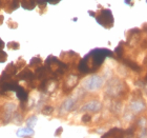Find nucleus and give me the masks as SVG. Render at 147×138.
I'll return each mask as SVG.
<instances>
[{"instance_id": "cd10ccee", "label": "nucleus", "mask_w": 147, "mask_h": 138, "mask_svg": "<svg viewBox=\"0 0 147 138\" xmlns=\"http://www.w3.org/2000/svg\"><path fill=\"white\" fill-rule=\"evenodd\" d=\"M146 131H147V128H146Z\"/></svg>"}, {"instance_id": "4be33fe9", "label": "nucleus", "mask_w": 147, "mask_h": 138, "mask_svg": "<svg viewBox=\"0 0 147 138\" xmlns=\"http://www.w3.org/2000/svg\"><path fill=\"white\" fill-rule=\"evenodd\" d=\"M62 133H63V128H62V126H59V128H57L55 133H54V136H55V137H60V136L62 135Z\"/></svg>"}, {"instance_id": "f8f14e48", "label": "nucleus", "mask_w": 147, "mask_h": 138, "mask_svg": "<svg viewBox=\"0 0 147 138\" xmlns=\"http://www.w3.org/2000/svg\"><path fill=\"white\" fill-rule=\"evenodd\" d=\"M16 93H17V97H18V99L21 102H25L26 100H28V93H26V91H25L22 86H18V88H17V90H16Z\"/></svg>"}, {"instance_id": "5701e85b", "label": "nucleus", "mask_w": 147, "mask_h": 138, "mask_svg": "<svg viewBox=\"0 0 147 138\" xmlns=\"http://www.w3.org/2000/svg\"><path fill=\"white\" fill-rule=\"evenodd\" d=\"M7 25H9L11 29H17V27H18V24H17L16 22L13 21V20H9V23H7Z\"/></svg>"}, {"instance_id": "ddd939ff", "label": "nucleus", "mask_w": 147, "mask_h": 138, "mask_svg": "<svg viewBox=\"0 0 147 138\" xmlns=\"http://www.w3.org/2000/svg\"><path fill=\"white\" fill-rule=\"evenodd\" d=\"M23 121H24V117H23V114L16 111L15 113L13 114L12 122L15 123V124H21Z\"/></svg>"}, {"instance_id": "4468645a", "label": "nucleus", "mask_w": 147, "mask_h": 138, "mask_svg": "<svg viewBox=\"0 0 147 138\" xmlns=\"http://www.w3.org/2000/svg\"><path fill=\"white\" fill-rule=\"evenodd\" d=\"M40 112H41L43 115H45V116H51V115H53L54 112H55V107H53V105H51V104H45V105H43V107H41Z\"/></svg>"}, {"instance_id": "423d86ee", "label": "nucleus", "mask_w": 147, "mask_h": 138, "mask_svg": "<svg viewBox=\"0 0 147 138\" xmlns=\"http://www.w3.org/2000/svg\"><path fill=\"white\" fill-rule=\"evenodd\" d=\"M77 101H78V98L74 97V96H71V97H67L66 99H64V101L62 102L61 105H60V114H66L73 112L77 107Z\"/></svg>"}, {"instance_id": "7ed1b4c3", "label": "nucleus", "mask_w": 147, "mask_h": 138, "mask_svg": "<svg viewBox=\"0 0 147 138\" xmlns=\"http://www.w3.org/2000/svg\"><path fill=\"white\" fill-rule=\"evenodd\" d=\"M126 109L136 116H140L146 113L147 103L142 96H134L129 99Z\"/></svg>"}, {"instance_id": "9b49d317", "label": "nucleus", "mask_w": 147, "mask_h": 138, "mask_svg": "<svg viewBox=\"0 0 147 138\" xmlns=\"http://www.w3.org/2000/svg\"><path fill=\"white\" fill-rule=\"evenodd\" d=\"M18 71H19V69L17 68V65H16L15 63H9L3 72H4L5 74H7L9 76L13 77V76H16V75H17Z\"/></svg>"}, {"instance_id": "aec40b11", "label": "nucleus", "mask_w": 147, "mask_h": 138, "mask_svg": "<svg viewBox=\"0 0 147 138\" xmlns=\"http://www.w3.org/2000/svg\"><path fill=\"white\" fill-rule=\"evenodd\" d=\"M7 48H9V50H13V51H17V50L20 49V44H19V42H17V41H9V42L7 43Z\"/></svg>"}, {"instance_id": "bb28decb", "label": "nucleus", "mask_w": 147, "mask_h": 138, "mask_svg": "<svg viewBox=\"0 0 147 138\" xmlns=\"http://www.w3.org/2000/svg\"><path fill=\"white\" fill-rule=\"evenodd\" d=\"M145 114H146V115H147V110H146V113H145Z\"/></svg>"}, {"instance_id": "0eeeda50", "label": "nucleus", "mask_w": 147, "mask_h": 138, "mask_svg": "<svg viewBox=\"0 0 147 138\" xmlns=\"http://www.w3.org/2000/svg\"><path fill=\"white\" fill-rule=\"evenodd\" d=\"M79 82V76L76 75V74H69L65 80L63 81V91H67V92H71L73 91L75 88L77 86Z\"/></svg>"}, {"instance_id": "412c9836", "label": "nucleus", "mask_w": 147, "mask_h": 138, "mask_svg": "<svg viewBox=\"0 0 147 138\" xmlns=\"http://www.w3.org/2000/svg\"><path fill=\"white\" fill-rule=\"evenodd\" d=\"M7 60V54H6L4 51H0V63H2V62H5Z\"/></svg>"}, {"instance_id": "f03ea898", "label": "nucleus", "mask_w": 147, "mask_h": 138, "mask_svg": "<svg viewBox=\"0 0 147 138\" xmlns=\"http://www.w3.org/2000/svg\"><path fill=\"white\" fill-rule=\"evenodd\" d=\"M106 78L100 74H92L82 81V89L85 92H98L105 86Z\"/></svg>"}, {"instance_id": "6ab92c4d", "label": "nucleus", "mask_w": 147, "mask_h": 138, "mask_svg": "<svg viewBox=\"0 0 147 138\" xmlns=\"http://www.w3.org/2000/svg\"><path fill=\"white\" fill-rule=\"evenodd\" d=\"M136 138H147V131L146 129L143 130H136L135 131Z\"/></svg>"}, {"instance_id": "9d476101", "label": "nucleus", "mask_w": 147, "mask_h": 138, "mask_svg": "<svg viewBox=\"0 0 147 138\" xmlns=\"http://www.w3.org/2000/svg\"><path fill=\"white\" fill-rule=\"evenodd\" d=\"M35 134L34 129L32 128H28V126H24V128H20L18 129V131L16 132V135L20 138L23 137H28V136H33Z\"/></svg>"}, {"instance_id": "393cba45", "label": "nucleus", "mask_w": 147, "mask_h": 138, "mask_svg": "<svg viewBox=\"0 0 147 138\" xmlns=\"http://www.w3.org/2000/svg\"><path fill=\"white\" fill-rule=\"evenodd\" d=\"M3 19H4V18H3V16L0 15V24H2V23H3Z\"/></svg>"}, {"instance_id": "b1692460", "label": "nucleus", "mask_w": 147, "mask_h": 138, "mask_svg": "<svg viewBox=\"0 0 147 138\" xmlns=\"http://www.w3.org/2000/svg\"><path fill=\"white\" fill-rule=\"evenodd\" d=\"M4 46H5V43L3 42L2 39H0V51H1V50H2L3 48H4Z\"/></svg>"}, {"instance_id": "f3484780", "label": "nucleus", "mask_w": 147, "mask_h": 138, "mask_svg": "<svg viewBox=\"0 0 147 138\" xmlns=\"http://www.w3.org/2000/svg\"><path fill=\"white\" fill-rule=\"evenodd\" d=\"M41 65H42V59L40 58V57H38V56L34 57V58L30 61V67H31V68L38 69L39 67H41Z\"/></svg>"}, {"instance_id": "1a4fd4ad", "label": "nucleus", "mask_w": 147, "mask_h": 138, "mask_svg": "<svg viewBox=\"0 0 147 138\" xmlns=\"http://www.w3.org/2000/svg\"><path fill=\"white\" fill-rule=\"evenodd\" d=\"M124 134V130L120 128H111L107 130V132L104 133L101 138H122Z\"/></svg>"}, {"instance_id": "2eb2a0df", "label": "nucleus", "mask_w": 147, "mask_h": 138, "mask_svg": "<svg viewBox=\"0 0 147 138\" xmlns=\"http://www.w3.org/2000/svg\"><path fill=\"white\" fill-rule=\"evenodd\" d=\"M37 120H38V117L36 115H31V116H28L26 119H25V123H26V126L28 128H32V129H34V126L37 124Z\"/></svg>"}, {"instance_id": "f257e3e1", "label": "nucleus", "mask_w": 147, "mask_h": 138, "mask_svg": "<svg viewBox=\"0 0 147 138\" xmlns=\"http://www.w3.org/2000/svg\"><path fill=\"white\" fill-rule=\"evenodd\" d=\"M105 95L111 99H121L125 98L128 95V86L124 80L120 77L111 76L106 81L104 86Z\"/></svg>"}, {"instance_id": "a211bd4d", "label": "nucleus", "mask_w": 147, "mask_h": 138, "mask_svg": "<svg viewBox=\"0 0 147 138\" xmlns=\"http://www.w3.org/2000/svg\"><path fill=\"white\" fill-rule=\"evenodd\" d=\"M81 122L84 124H88V123L92 122V115L88 113H83L81 116Z\"/></svg>"}, {"instance_id": "6e6552de", "label": "nucleus", "mask_w": 147, "mask_h": 138, "mask_svg": "<svg viewBox=\"0 0 147 138\" xmlns=\"http://www.w3.org/2000/svg\"><path fill=\"white\" fill-rule=\"evenodd\" d=\"M131 126L134 128V130H143L147 128V115H140V116H137L135 122L132 123Z\"/></svg>"}, {"instance_id": "39448f33", "label": "nucleus", "mask_w": 147, "mask_h": 138, "mask_svg": "<svg viewBox=\"0 0 147 138\" xmlns=\"http://www.w3.org/2000/svg\"><path fill=\"white\" fill-rule=\"evenodd\" d=\"M96 19L102 27L106 29H110L113 25V17L109 10H102L100 12H97Z\"/></svg>"}, {"instance_id": "dca6fc26", "label": "nucleus", "mask_w": 147, "mask_h": 138, "mask_svg": "<svg viewBox=\"0 0 147 138\" xmlns=\"http://www.w3.org/2000/svg\"><path fill=\"white\" fill-rule=\"evenodd\" d=\"M21 5L25 10H33L36 6V0H21Z\"/></svg>"}, {"instance_id": "a878e982", "label": "nucleus", "mask_w": 147, "mask_h": 138, "mask_svg": "<svg viewBox=\"0 0 147 138\" xmlns=\"http://www.w3.org/2000/svg\"><path fill=\"white\" fill-rule=\"evenodd\" d=\"M23 138H33L32 136H28V137H23Z\"/></svg>"}, {"instance_id": "20e7f679", "label": "nucleus", "mask_w": 147, "mask_h": 138, "mask_svg": "<svg viewBox=\"0 0 147 138\" xmlns=\"http://www.w3.org/2000/svg\"><path fill=\"white\" fill-rule=\"evenodd\" d=\"M103 110V103H102L99 99H90L88 101H86L83 104L80 111L83 113L88 114H99Z\"/></svg>"}]
</instances>
